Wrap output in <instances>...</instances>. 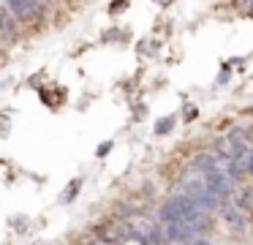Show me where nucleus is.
I'll use <instances>...</instances> for the list:
<instances>
[{
	"mask_svg": "<svg viewBox=\"0 0 253 245\" xmlns=\"http://www.w3.org/2000/svg\"><path fill=\"white\" fill-rule=\"evenodd\" d=\"M3 5L22 30H41L49 19V11L39 0H3Z\"/></svg>",
	"mask_w": 253,
	"mask_h": 245,
	"instance_id": "1",
	"label": "nucleus"
},
{
	"mask_svg": "<svg viewBox=\"0 0 253 245\" xmlns=\"http://www.w3.org/2000/svg\"><path fill=\"white\" fill-rule=\"evenodd\" d=\"M218 212H220V218H223V223L229 226V232H231V234H240V237H242V234L248 232V215L234 204V201L226 199L223 204H220V210H218Z\"/></svg>",
	"mask_w": 253,
	"mask_h": 245,
	"instance_id": "2",
	"label": "nucleus"
},
{
	"mask_svg": "<svg viewBox=\"0 0 253 245\" xmlns=\"http://www.w3.org/2000/svg\"><path fill=\"white\" fill-rule=\"evenodd\" d=\"M174 125H177V114L158 117V120H155V125H153V134L155 136H166V134H171V131H174Z\"/></svg>",
	"mask_w": 253,
	"mask_h": 245,
	"instance_id": "3",
	"label": "nucleus"
},
{
	"mask_svg": "<svg viewBox=\"0 0 253 245\" xmlns=\"http://www.w3.org/2000/svg\"><path fill=\"white\" fill-rule=\"evenodd\" d=\"M82 185H84V180H82V177H74L71 183L66 185V191L60 194V204H71V201L79 196V191H82Z\"/></svg>",
	"mask_w": 253,
	"mask_h": 245,
	"instance_id": "4",
	"label": "nucleus"
},
{
	"mask_svg": "<svg viewBox=\"0 0 253 245\" xmlns=\"http://www.w3.org/2000/svg\"><path fill=\"white\" fill-rule=\"evenodd\" d=\"M231 79H234V68H229V65H226V60H223V63H220V74L215 76V87L231 85Z\"/></svg>",
	"mask_w": 253,
	"mask_h": 245,
	"instance_id": "5",
	"label": "nucleus"
},
{
	"mask_svg": "<svg viewBox=\"0 0 253 245\" xmlns=\"http://www.w3.org/2000/svg\"><path fill=\"white\" fill-rule=\"evenodd\" d=\"M199 117V106L193 101H185L182 103V123H193Z\"/></svg>",
	"mask_w": 253,
	"mask_h": 245,
	"instance_id": "6",
	"label": "nucleus"
},
{
	"mask_svg": "<svg viewBox=\"0 0 253 245\" xmlns=\"http://www.w3.org/2000/svg\"><path fill=\"white\" fill-rule=\"evenodd\" d=\"M112 150H115V142H112V139H106V142H101V145L98 147H95V158H106V155H109V152Z\"/></svg>",
	"mask_w": 253,
	"mask_h": 245,
	"instance_id": "7",
	"label": "nucleus"
},
{
	"mask_svg": "<svg viewBox=\"0 0 253 245\" xmlns=\"http://www.w3.org/2000/svg\"><path fill=\"white\" fill-rule=\"evenodd\" d=\"M242 169H245V177H251L253 180V150H248L245 152V158H242Z\"/></svg>",
	"mask_w": 253,
	"mask_h": 245,
	"instance_id": "8",
	"label": "nucleus"
},
{
	"mask_svg": "<svg viewBox=\"0 0 253 245\" xmlns=\"http://www.w3.org/2000/svg\"><path fill=\"white\" fill-rule=\"evenodd\" d=\"M128 5H131V0H112V3H109V14L117 16V14H123Z\"/></svg>",
	"mask_w": 253,
	"mask_h": 245,
	"instance_id": "9",
	"label": "nucleus"
},
{
	"mask_svg": "<svg viewBox=\"0 0 253 245\" xmlns=\"http://www.w3.org/2000/svg\"><path fill=\"white\" fill-rule=\"evenodd\" d=\"M245 63H248V57H240V54H237V57H229L226 60V65H229V68H245Z\"/></svg>",
	"mask_w": 253,
	"mask_h": 245,
	"instance_id": "10",
	"label": "nucleus"
},
{
	"mask_svg": "<svg viewBox=\"0 0 253 245\" xmlns=\"http://www.w3.org/2000/svg\"><path fill=\"white\" fill-rule=\"evenodd\" d=\"M191 245H212V243H210V240L207 237H199V240H193V243Z\"/></svg>",
	"mask_w": 253,
	"mask_h": 245,
	"instance_id": "11",
	"label": "nucleus"
},
{
	"mask_svg": "<svg viewBox=\"0 0 253 245\" xmlns=\"http://www.w3.org/2000/svg\"><path fill=\"white\" fill-rule=\"evenodd\" d=\"M245 16H253V3H251V8L245 11Z\"/></svg>",
	"mask_w": 253,
	"mask_h": 245,
	"instance_id": "12",
	"label": "nucleus"
}]
</instances>
